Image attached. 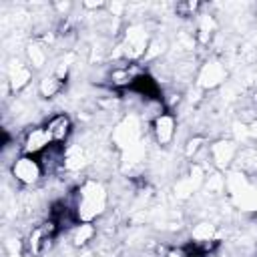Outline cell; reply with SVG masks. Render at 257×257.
Wrapping results in <instances>:
<instances>
[{
    "label": "cell",
    "instance_id": "6da1fadb",
    "mask_svg": "<svg viewBox=\"0 0 257 257\" xmlns=\"http://www.w3.org/2000/svg\"><path fill=\"white\" fill-rule=\"evenodd\" d=\"M106 207V189L98 181H86L76 195L74 213L78 215V221L90 223L94 217H98Z\"/></svg>",
    "mask_w": 257,
    "mask_h": 257
},
{
    "label": "cell",
    "instance_id": "7a4b0ae2",
    "mask_svg": "<svg viewBox=\"0 0 257 257\" xmlns=\"http://www.w3.org/2000/svg\"><path fill=\"white\" fill-rule=\"evenodd\" d=\"M118 48H120L118 52H120L124 58H131V60L145 56V54H147V48H149L147 30H145L143 26H139V24L128 26V28H126V34H124V40H122V44H120Z\"/></svg>",
    "mask_w": 257,
    "mask_h": 257
},
{
    "label": "cell",
    "instance_id": "3957f363",
    "mask_svg": "<svg viewBox=\"0 0 257 257\" xmlns=\"http://www.w3.org/2000/svg\"><path fill=\"white\" fill-rule=\"evenodd\" d=\"M12 177L18 181V183H22V185H34V183H38V179L42 177V165H40V161L38 159H34V157H28V155H22V157H18L14 163H12Z\"/></svg>",
    "mask_w": 257,
    "mask_h": 257
},
{
    "label": "cell",
    "instance_id": "277c9868",
    "mask_svg": "<svg viewBox=\"0 0 257 257\" xmlns=\"http://www.w3.org/2000/svg\"><path fill=\"white\" fill-rule=\"evenodd\" d=\"M50 145H52V139H50L46 126H34L26 133V137L22 141V153L28 157H38Z\"/></svg>",
    "mask_w": 257,
    "mask_h": 257
},
{
    "label": "cell",
    "instance_id": "5b68a950",
    "mask_svg": "<svg viewBox=\"0 0 257 257\" xmlns=\"http://www.w3.org/2000/svg\"><path fill=\"white\" fill-rule=\"evenodd\" d=\"M141 126H139V120L135 118V116H126L116 128H114V143L122 149V151H126V149H131V147H135V145H139L137 141H139V137H141V131H139Z\"/></svg>",
    "mask_w": 257,
    "mask_h": 257
},
{
    "label": "cell",
    "instance_id": "8992f818",
    "mask_svg": "<svg viewBox=\"0 0 257 257\" xmlns=\"http://www.w3.org/2000/svg\"><path fill=\"white\" fill-rule=\"evenodd\" d=\"M225 78H227L225 66H223L219 60H211V62L203 64L197 82H199L201 88H215V86H219Z\"/></svg>",
    "mask_w": 257,
    "mask_h": 257
},
{
    "label": "cell",
    "instance_id": "52a82bcc",
    "mask_svg": "<svg viewBox=\"0 0 257 257\" xmlns=\"http://www.w3.org/2000/svg\"><path fill=\"white\" fill-rule=\"evenodd\" d=\"M44 126L48 131L52 143H62V141L68 139V135L72 131V120H70V116L66 112H58V114L50 116Z\"/></svg>",
    "mask_w": 257,
    "mask_h": 257
},
{
    "label": "cell",
    "instance_id": "ba28073f",
    "mask_svg": "<svg viewBox=\"0 0 257 257\" xmlns=\"http://www.w3.org/2000/svg\"><path fill=\"white\" fill-rule=\"evenodd\" d=\"M153 133L159 145H169L175 137V118L167 112H161L153 120Z\"/></svg>",
    "mask_w": 257,
    "mask_h": 257
},
{
    "label": "cell",
    "instance_id": "9c48e42d",
    "mask_svg": "<svg viewBox=\"0 0 257 257\" xmlns=\"http://www.w3.org/2000/svg\"><path fill=\"white\" fill-rule=\"evenodd\" d=\"M235 151H237V147L233 141H219V143L211 145V157L219 169H225L233 161Z\"/></svg>",
    "mask_w": 257,
    "mask_h": 257
},
{
    "label": "cell",
    "instance_id": "30bf717a",
    "mask_svg": "<svg viewBox=\"0 0 257 257\" xmlns=\"http://www.w3.org/2000/svg\"><path fill=\"white\" fill-rule=\"evenodd\" d=\"M30 76H32V72H30L28 66H24V64L18 62V60H12V66H10V70H8V82H10L12 90L24 88V86L30 82Z\"/></svg>",
    "mask_w": 257,
    "mask_h": 257
},
{
    "label": "cell",
    "instance_id": "8fae6325",
    "mask_svg": "<svg viewBox=\"0 0 257 257\" xmlns=\"http://www.w3.org/2000/svg\"><path fill=\"white\" fill-rule=\"evenodd\" d=\"M94 233H96V229H94L92 223H80V225H76V229H74L72 241H74V245H86L88 241H92Z\"/></svg>",
    "mask_w": 257,
    "mask_h": 257
},
{
    "label": "cell",
    "instance_id": "7c38bea8",
    "mask_svg": "<svg viewBox=\"0 0 257 257\" xmlns=\"http://www.w3.org/2000/svg\"><path fill=\"white\" fill-rule=\"evenodd\" d=\"M62 82H64V80H60L56 74H50V76H44V78L40 80L38 90H40L42 96H54V94L62 88Z\"/></svg>",
    "mask_w": 257,
    "mask_h": 257
},
{
    "label": "cell",
    "instance_id": "4fadbf2b",
    "mask_svg": "<svg viewBox=\"0 0 257 257\" xmlns=\"http://www.w3.org/2000/svg\"><path fill=\"white\" fill-rule=\"evenodd\" d=\"M26 54H28V60H30V64H32L34 68H42V66H44V62H46V52H44V48H42L40 44H30V46L26 48Z\"/></svg>",
    "mask_w": 257,
    "mask_h": 257
},
{
    "label": "cell",
    "instance_id": "5bb4252c",
    "mask_svg": "<svg viewBox=\"0 0 257 257\" xmlns=\"http://www.w3.org/2000/svg\"><path fill=\"white\" fill-rule=\"evenodd\" d=\"M213 233H215V227L211 223H201V225H197L193 229V239L197 243H205V241H211Z\"/></svg>",
    "mask_w": 257,
    "mask_h": 257
},
{
    "label": "cell",
    "instance_id": "9a60e30c",
    "mask_svg": "<svg viewBox=\"0 0 257 257\" xmlns=\"http://www.w3.org/2000/svg\"><path fill=\"white\" fill-rule=\"evenodd\" d=\"M255 211H257V209H255Z\"/></svg>",
    "mask_w": 257,
    "mask_h": 257
}]
</instances>
